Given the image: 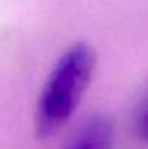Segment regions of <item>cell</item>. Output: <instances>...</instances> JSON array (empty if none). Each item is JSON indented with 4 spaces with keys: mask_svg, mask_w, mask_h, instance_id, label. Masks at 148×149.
Returning a JSON list of instances; mask_svg holds the SVG:
<instances>
[{
    "mask_svg": "<svg viewBox=\"0 0 148 149\" xmlns=\"http://www.w3.org/2000/svg\"><path fill=\"white\" fill-rule=\"evenodd\" d=\"M96 65V51L87 42L71 45L58 58L36 104L38 136L51 138L65 126L87 91Z\"/></svg>",
    "mask_w": 148,
    "mask_h": 149,
    "instance_id": "6da1fadb",
    "label": "cell"
},
{
    "mask_svg": "<svg viewBox=\"0 0 148 149\" xmlns=\"http://www.w3.org/2000/svg\"><path fill=\"white\" fill-rule=\"evenodd\" d=\"M141 133H142V136L148 141V107L145 109L144 116H142V119H141Z\"/></svg>",
    "mask_w": 148,
    "mask_h": 149,
    "instance_id": "7a4b0ae2",
    "label": "cell"
},
{
    "mask_svg": "<svg viewBox=\"0 0 148 149\" xmlns=\"http://www.w3.org/2000/svg\"><path fill=\"white\" fill-rule=\"evenodd\" d=\"M71 149H93V148H90V146H86V145H80V143H74Z\"/></svg>",
    "mask_w": 148,
    "mask_h": 149,
    "instance_id": "3957f363",
    "label": "cell"
}]
</instances>
